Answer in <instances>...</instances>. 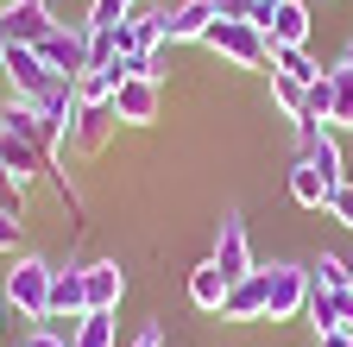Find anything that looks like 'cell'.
<instances>
[{
  "label": "cell",
  "instance_id": "cell-12",
  "mask_svg": "<svg viewBox=\"0 0 353 347\" xmlns=\"http://www.w3.org/2000/svg\"><path fill=\"white\" fill-rule=\"evenodd\" d=\"M214 19H221L214 0H183V7H170V13H164V51H170V45H183V38H202Z\"/></svg>",
  "mask_w": 353,
  "mask_h": 347
},
{
  "label": "cell",
  "instance_id": "cell-17",
  "mask_svg": "<svg viewBox=\"0 0 353 347\" xmlns=\"http://www.w3.org/2000/svg\"><path fill=\"white\" fill-rule=\"evenodd\" d=\"M265 38H272V51L278 45H309V7L303 0H284V7L265 19Z\"/></svg>",
  "mask_w": 353,
  "mask_h": 347
},
{
  "label": "cell",
  "instance_id": "cell-6",
  "mask_svg": "<svg viewBox=\"0 0 353 347\" xmlns=\"http://www.w3.org/2000/svg\"><path fill=\"white\" fill-rule=\"evenodd\" d=\"M214 266L228 272L234 284L259 272V266H252V240H246V221H240V215H221V228H214Z\"/></svg>",
  "mask_w": 353,
  "mask_h": 347
},
{
  "label": "cell",
  "instance_id": "cell-9",
  "mask_svg": "<svg viewBox=\"0 0 353 347\" xmlns=\"http://www.w3.org/2000/svg\"><path fill=\"white\" fill-rule=\"evenodd\" d=\"M296 139H303V158L316 164L328 184H347V158H341V139L328 126H296Z\"/></svg>",
  "mask_w": 353,
  "mask_h": 347
},
{
  "label": "cell",
  "instance_id": "cell-4",
  "mask_svg": "<svg viewBox=\"0 0 353 347\" xmlns=\"http://www.w3.org/2000/svg\"><path fill=\"white\" fill-rule=\"evenodd\" d=\"M44 63H51V76H63V82H76L82 70H88V26L82 19H70V26H57L44 45H32Z\"/></svg>",
  "mask_w": 353,
  "mask_h": 347
},
{
  "label": "cell",
  "instance_id": "cell-36",
  "mask_svg": "<svg viewBox=\"0 0 353 347\" xmlns=\"http://www.w3.org/2000/svg\"><path fill=\"white\" fill-rule=\"evenodd\" d=\"M0 328H7V310H0Z\"/></svg>",
  "mask_w": 353,
  "mask_h": 347
},
{
  "label": "cell",
  "instance_id": "cell-21",
  "mask_svg": "<svg viewBox=\"0 0 353 347\" xmlns=\"http://www.w3.org/2000/svg\"><path fill=\"white\" fill-rule=\"evenodd\" d=\"M76 101L82 108H114V76L108 70H82L76 76Z\"/></svg>",
  "mask_w": 353,
  "mask_h": 347
},
{
  "label": "cell",
  "instance_id": "cell-16",
  "mask_svg": "<svg viewBox=\"0 0 353 347\" xmlns=\"http://www.w3.org/2000/svg\"><path fill=\"white\" fill-rule=\"evenodd\" d=\"M228 290H234V278L221 272L214 259H202V266L190 272V303H196V310H214L221 316V310H228Z\"/></svg>",
  "mask_w": 353,
  "mask_h": 347
},
{
  "label": "cell",
  "instance_id": "cell-24",
  "mask_svg": "<svg viewBox=\"0 0 353 347\" xmlns=\"http://www.w3.org/2000/svg\"><path fill=\"white\" fill-rule=\"evenodd\" d=\"M347 284V259L341 252H322L316 266H309V290H341Z\"/></svg>",
  "mask_w": 353,
  "mask_h": 347
},
{
  "label": "cell",
  "instance_id": "cell-28",
  "mask_svg": "<svg viewBox=\"0 0 353 347\" xmlns=\"http://www.w3.org/2000/svg\"><path fill=\"white\" fill-rule=\"evenodd\" d=\"M328 215H334V221H341V228H353V177L328 190Z\"/></svg>",
  "mask_w": 353,
  "mask_h": 347
},
{
  "label": "cell",
  "instance_id": "cell-14",
  "mask_svg": "<svg viewBox=\"0 0 353 347\" xmlns=\"http://www.w3.org/2000/svg\"><path fill=\"white\" fill-rule=\"evenodd\" d=\"M265 297H272V278H265V266L252 272V278H240L234 290H228V322H265Z\"/></svg>",
  "mask_w": 353,
  "mask_h": 347
},
{
  "label": "cell",
  "instance_id": "cell-30",
  "mask_svg": "<svg viewBox=\"0 0 353 347\" xmlns=\"http://www.w3.org/2000/svg\"><path fill=\"white\" fill-rule=\"evenodd\" d=\"M13 246H19V215L0 208V252H13Z\"/></svg>",
  "mask_w": 353,
  "mask_h": 347
},
{
  "label": "cell",
  "instance_id": "cell-8",
  "mask_svg": "<svg viewBox=\"0 0 353 347\" xmlns=\"http://www.w3.org/2000/svg\"><path fill=\"white\" fill-rule=\"evenodd\" d=\"M0 164H7L19 184H32L38 170H51V152L38 139H26V133H13V126H0Z\"/></svg>",
  "mask_w": 353,
  "mask_h": 347
},
{
  "label": "cell",
  "instance_id": "cell-23",
  "mask_svg": "<svg viewBox=\"0 0 353 347\" xmlns=\"http://www.w3.org/2000/svg\"><path fill=\"white\" fill-rule=\"evenodd\" d=\"M126 19H132V0H88V13H82L88 32H108V26H126Z\"/></svg>",
  "mask_w": 353,
  "mask_h": 347
},
{
  "label": "cell",
  "instance_id": "cell-38",
  "mask_svg": "<svg viewBox=\"0 0 353 347\" xmlns=\"http://www.w3.org/2000/svg\"><path fill=\"white\" fill-rule=\"evenodd\" d=\"M19 347H26V341H19Z\"/></svg>",
  "mask_w": 353,
  "mask_h": 347
},
{
  "label": "cell",
  "instance_id": "cell-34",
  "mask_svg": "<svg viewBox=\"0 0 353 347\" xmlns=\"http://www.w3.org/2000/svg\"><path fill=\"white\" fill-rule=\"evenodd\" d=\"M341 70H347V76H353V45H347V51H341Z\"/></svg>",
  "mask_w": 353,
  "mask_h": 347
},
{
  "label": "cell",
  "instance_id": "cell-13",
  "mask_svg": "<svg viewBox=\"0 0 353 347\" xmlns=\"http://www.w3.org/2000/svg\"><path fill=\"white\" fill-rule=\"evenodd\" d=\"M114 126H120V120H114V108H82V114H76V126H70V152H76V158H95V152L114 139Z\"/></svg>",
  "mask_w": 353,
  "mask_h": 347
},
{
  "label": "cell",
  "instance_id": "cell-22",
  "mask_svg": "<svg viewBox=\"0 0 353 347\" xmlns=\"http://www.w3.org/2000/svg\"><path fill=\"white\" fill-rule=\"evenodd\" d=\"M70 347H114V316H101V310H88V316L76 322Z\"/></svg>",
  "mask_w": 353,
  "mask_h": 347
},
{
  "label": "cell",
  "instance_id": "cell-15",
  "mask_svg": "<svg viewBox=\"0 0 353 347\" xmlns=\"http://www.w3.org/2000/svg\"><path fill=\"white\" fill-rule=\"evenodd\" d=\"M309 322H316V335H328V328H353V290L341 284V290H309V310H303Z\"/></svg>",
  "mask_w": 353,
  "mask_h": 347
},
{
  "label": "cell",
  "instance_id": "cell-35",
  "mask_svg": "<svg viewBox=\"0 0 353 347\" xmlns=\"http://www.w3.org/2000/svg\"><path fill=\"white\" fill-rule=\"evenodd\" d=\"M0 70H7V38H0Z\"/></svg>",
  "mask_w": 353,
  "mask_h": 347
},
{
  "label": "cell",
  "instance_id": "cell-10",
  "mask_svg": "<svg viewBox=\"0 0 353 347\" xmlns=\"http://www.w3.org/2000/svg\"><path fill=\"white\" fill-rule=\"evenodd\" d=\"M82 284H88V310L114 316L120 297H126V272L114 266V259H95V266H82Z\"/></svg>",
  "mask_w": 353,
  "mask_h": 347
},
{
  "label": "cell",
  "instance_id": "cell-20",
  "mask_svg": "<svg viewBox=\"0 0 353 347\" xmlns=\"http://www.w3.org/2000/svg\"><path fill=\"white\" fill-rule=\"evenodd\" d=\"M272 70H278V76H296L303 89H309V82L322 76L316 63H309V51H303V45H278V51H272Z\"/></svg>",
  "mask_w": 353,
  "mask_h": 347
},
{
  "label": "cell",
  "instance_id": "cell-37",
  "mask_svg": "<svg viewBox=\"0 0 353 347\" xmlns=\"http://www.w3.org/2000/svg\"><path fill=\"white\" fill-rule=\"evenodd\" d=\"M132 7H139V0H132Z\"/></svg>",
  "mask_w": 353,
  "mask_h": 347
},
{
  "label": "cell",
  "instance_id": "cell-19",
  "mask_svg": "<svg viewBox=\"0 0 353 347\" xmlns=\"http://www.w3.org/2000/svg\"><path fill=\"white\" fill-rule=\"evenodd\" d=\"M328 190H334V184H328L309 158H296V164H290V196H296L303 208H328Z\"/></svg>",
  "mask_w": 353,
  "mask_h": 347
},
{
  "label": "cell",
  "instance_id": "cell-3",
  "mask_svg": "<svg viewBox=\"0 0 353 347\" xmlns=\"http://www.w3.org/2000/svg\"><path fill=\"white\" fill-rule=\"evenodd\" d=\"M57 26L63 19L44 7V0H7V7H0V38H7V45H44Z\"/></svg>",
  "mask_w": 353,
  "mask_h": 347
},
{
  "label": "cell",
  "instance_id": "cell-27",
  "mask_svg": "<svg viewBox=\"0 0 353 347\" xmlns=\"http://www.w3.org/2000/svg\"><path fill=\"white\" fill-rule=\"evenodd\" d=\"M0 208H7V215H19V221H26V184L13 177L7 164H0Z\"/></svg>",
  "mask_w": 353,
  "mask_h": 347
},
{
  "label": "cell",
  "instance_id": "cell-5",
  "mask_svg": "<svg viewBox=\"0 0 353 347\" xmlns=\"http://www.w3.org/2000/svg\"><path fill=\"white\" fill-rule=\"evenodd\" d=\"M272 297H265V322H290L309 310V266H265Z\"/></svg>",
  "mask_w": 353,
  "mask_h": 347
},
{
  "label": "cell",
  "instance_id": "cell-32",
  "mask_svg": "<svg viewBox=\"0 0 353 347\" xmlns=\"http://www.w3.org/2000/svg\"><path fill=\"white\" fill-rule=\"evenodd\" d=\"M316 347H353V328H328V335H316Z\"/></svg>",
  "mask_w": 353,
  "mask_h": 347
},
{
  "label": "cell",
  "instance_id": "cell-29",
  "mask_svg": "<svg viewBox=\"0 0 353 347\" xmlns=\"http://www.w3.org/2000/svg\"><path fill=\"white\" fill-rule=\"evenodd\" d=\"M214 7H221V19H252L265 0H214Z\"/></svg>",
  "mask_w": 353,
  "mask_h": 347
},
{
  "label": "cell",
  "instance_id": "cell-18",
  "mask_svg": "<svg viewBox=\"0 0 353 347\" xmlns=\"http://www.w3.org/2000/svg\"><path fill=\"white\" fill-rule=\"evenodd\" d=\"M126 38H132V51L158 57V51H164V13H152L145 0H139V7H132V19H126Z\"/></svg>",
  "mask_w": 353,
  "mask_h": 347
},
{
  "label": "cell",
  "instance_id": "cell-31",
  "mask_svg": "<svg viewBox=\"0 0 353 347\" xmlns=\"http://www.w3.org/2000/svg\"><path fill=\"white\" fill-rule=\"evenodd\" d=\"M26 347H70V335L63 328H38V335H26Z\"/></svg>",
  "mask_w": 353,
  "mask_h": 347
},
{
  "label": "cell",
  "instance_id": "cell-26",
  "mask_svg": "<svg viewBox=\"0 0 353 347\" xmlns=\"http://www.w3.org/2000/svg\"><path fill=\"white\" fill-rule=\"evenodd\" d=\"M328 126H353V76L334 70V120Z\"/></svg>",
  "mask_w": 353,
  "mask_h": 347
},
{
  "label": "cell",
  "instance_id": "cell-1",
  "mask_svg": "<svg viewBox=\"0 0 353 347\" xmlns=\"http://www.w3.org/2000/svg\"><path fill=\"white\" fill-rule=\"evenodd\" d=\"M202 45L221 51L228 63H240V70H272V38H265L252 19H214L202 32Z\"/></svg>",
  "mask_w": 353,
  "mask_h": 347
},
{
  "label": "cell",
  "instance_id": "cell-11",
  "mask_svg": "<svg viewBox=\"0 0 353 347\" xmlns=\"http://www.w3.org/2000/svg\"><path fill=\"white\" fill-rule=\"evenodd\" d=\"M88 316V284H82V266H63L57 278H51V322H82Z\"/></svg>",
  "mask_w": 353,
  "mask_h": 347
},
{
  "label": "cell",
  "instance_id": "cell-25",
  "mask_svg": "<svg viewBox=\"0 0 353 347\" xmlns=\"http://www.w3.org/2000/svg\"><path fill=\"white\" fill-rule=\"evenodd\" d=\"M272 101H278L290 120H303V82H296V76H278V70H272Z\"/></svg>",
  "mask_w": 353,
  "mask_h": 347
},
{
  "label": "cell",
  "instance_id": "cell-7",
  "mask_svg": "<svg viewBox=\"0 0 353 347\" xmlns=\"http://www.w3.org/2000/svg\"><path fill=\"white\" fill-rule=\"evenodd\" d=\"M114 120L120 126H152L158 120V82L152 76H132L114 89Z\"/></svg>",
  "mask_w": 353,
  "mask_h": 347
},
{
  "label": "cell",
  "instance_id": "cell-2",
  "mask_svg": "<svg viewBox=\"0 0 353 347\" xmlns=\"http://www.w3.org/2000/svg\"><path fill=\"white\" fill-rule=\"evenodd\" d=\"M51 278H57V266L19 259V266L7 272V303H13L19 316H51Z\"/></svg>",
  "mask_w": 353,
  "mask_h": 347
},
{
  "label": "cell",
  "instance_id": "cell-33",
  "mask_svg": "<svg viewBox=\"0 0 353 347\" xmlns=\"http://www.w3.org/2000/svg\"><path fill=\"white\" fill-rule=\"evenodd\" d=\"M132 347H164V335H158V322H152V328H139V335H132Z\"/></svg>",
  "mask_w": 353,
  "mask_h": 347
}]
</instances>
